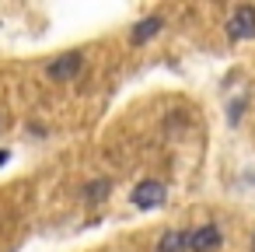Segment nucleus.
Here are the masks:
<instances>
[{"label": "nucleus", "instance_id": "1", "mask_svg": "<svg viewBox=\"0 0 255 252\" xmlns=\"http://www.w3.org/2000/svg\"><path fill=\"white\" fill-rule=\"evenodd\" d=\"M84 70V53L81 49H70V53H60L49 67H46V77L56 81V84H67V81H77Z\"/></svg>", "mask_w": 255, "mask_h": 252}, {"label": "nucleus", "instance_id": "2", "mask_svg": "<svg viewBox=\"0 0 255 252\" xmlns=\"http://www.w3.org/2000/svg\"><path fill=\"white\" fill-rule=\"evenodd\" d=\"M164 196H168V189H164V182H157V179H143L136 189H133V207L136 210H157L161 203H164Z\"/></svg>", "mask_w": 255, "mask_h": 252}, {"label": "nucleus", "instance_id": "3", "mask_svg": "<svg viewBox=\"0 0 255 252\" xmlns=\"http://www.w3.org/2000/svg\"><path fill=\"white\" fill-rule=\"evenodd\" d=\"M227 39L231 42H241V39H255V7L252 4H241L231 21H227Z\"/></svg>", "mask_w": 255, "mask_h": 252}, {"label": "nucleus", "instance_id": "4", "mask_svg": "<svg viewBox=\"0 0 255 252\" xmlns=\"http://www.w3.org/2000/svg\"><path fill=\"white\" fill-rule=\"evenodd\" d=\"M224 242L217 224H199L196 231H189V252H217Z\"/></svg>", "mask_w": 255, "mask_h": 252}, {"label": "nucleus", "instance_id": "5", "mask_svg": "<svg viewBox=\"0 0 255 252\" xmlns=\"http://www.w3.org/2000/svg\"><path fill=\"white\" fill-rule=\"evenodd\" d=\"M161 28H164V21H161L157 14H150V18H143V21H136V25H133L129 42H133V46H143V42H150V39H154Z\"/></svg>", "mask_w": 255, "mask_h": 252}, {"label": "nucleus", "instance_id": "6", "mask_svg": "<svg viewBox=\"0 0 255 252\" xmlns=\"http://www.w3.org/2000/svg\"><path fill=\"white\" fill-rule=\"evenodd\" d=\"M157 252H189V231L171 228L157 238Z\"/></svg>", "mask_w": 255, "mask_h": 252}, {"label": "nucleus", "instance_id": "7", "mask_svg": "<svg viewBox=\"0 0 255 252\" xmlns=\"http://www.w3.org/2000/svg\"><path fill=\"white\" fill-rule=\"evenodd\" d=\"M109 193H112V182H109V179H91V182L84 186V203H88V207H98V203L109 200Z\"/></svg>", "mask_w": 255, "mask_h": 252}, {"label": "nucleus", "instance_id": "8", "mask_svg": "<svg viewBox=\"0 0 255 252\" xmlns=\"http://www.w3.org/2000/svg\"><path fill=\"white\" fill-rule=\"evenodd\" d=\"M11 161V151H0V165H7Z\"/></svg>", "mask_w": 255, "mask_h": 252}, {"label": "nucleus", "instance_id": "9", "mask_svg": "<svg viewBox=\"0 0 255 252\" xmlns=\"http://www.w3.org/2000/svg\"><path fill=\"white\" fill-rule=\"evenodd\" d=\"M252 252H255V238H252Z\"/></svg>", "mask_w": 255, "mask_h": 252}]
</instances>
